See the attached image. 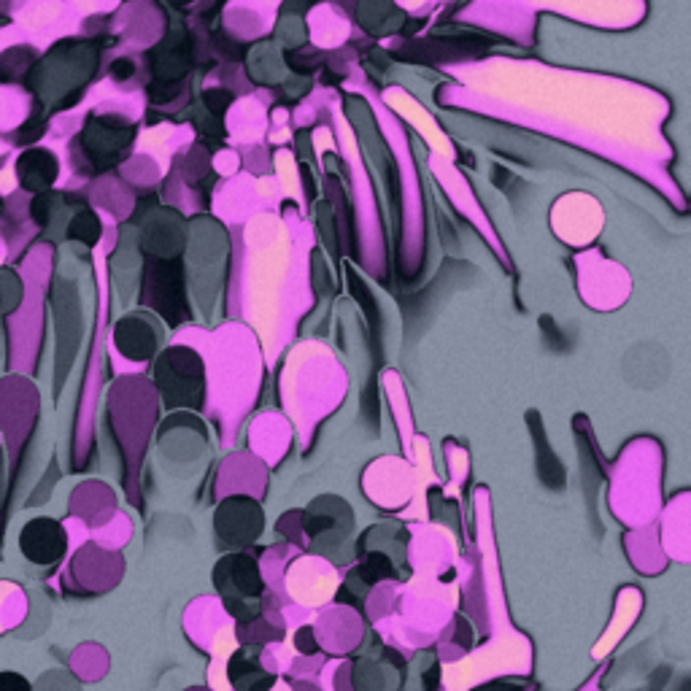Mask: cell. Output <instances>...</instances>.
<instances>
[{"mask_svg":"<svg viewBox=\"0 0 691 691\" xmlns=\"http://www.w3.org/2000/svg\"><path fill=\"white\" fill-rule=\"evenodd\" d=\"M516 689H519V683L497 681V683H486V686H481L478 691H516Z\"/></svg>","mask_w":691,"mask_h":691,"instance_id":"30bf717a","label":"cell"},{"mask_svg":"<svg viewBox=\"0 0 691 691\" xmlns=\"http://www.w3.org/2000/svg\"><path fill=\"white\" fill-rule=\"evenodd\" d=\"M435 686H438V667L427 673V691H435Z\"/></svg>","mask_w":691,"mask_h":691,"instance_id":"8fae6325","label":"cell"},{"mask_svg":"<svg viewBox=\"0 0 691 691\" xmlns=\"http://www.w3.org/2000/svg\"><path fill=\"white\" fill-rule=\"evenodd\" d=\"M214 584L225 600H254L265 589L260 567L249 554H227L219 559L214 567Z\"/></svg>","mask_w":691,"mask_h":691,"instance_id":"3957f363","label":"cell"},{"mask_svg":"<svg viewBox=\"0 0 691 691\" xmlns=\"http://www.w3.org/2000/svg\"><path fill=\"white\" fill-rule=\"evenodd\" d=\"M362 575H365L368 584H373L378 578H389L392 575V562L384 554H378V551L376 554H368L365 562H362Z\"/></svg>","mask_w":691,"mask_h":691,"instance_id":"52a82bcc","label":"cell"},{"mask_svg":"<svg viewBox=\"0 0 691 691\" xmlns=\"http://www.w3.org/2000/svg\"><path fill=\"white\" fill-rule=\"evenodd\" d=\"M297 648L306 651V654H314L316 646L311 643V629H300V635H297Z\"/></svg>","mask_w":691,"mask_h":691,"instance_id":"9c48e42d","label":"cell"},{"mask_svg":"<svg viewBox=\"0 0 691 691\" xmlns=\"http://www.w3.org/2000/svg\"><path fill=\"white\" fill-rule=\"evenodd\" d=\"M262 527H265V516L260 503H254L249 497H230L216 508L214 530L225 548L252 546L262 535Z\"/></svg>","mask_w":691,"mask_h":691,"instance_id":"7a4b0ae2","label":"cell"},{"mask_svg":"<svg viewBox=\"0 0 691 691\" xmlns=\"http://www.w3.org/2000/svg\"><path fill=\"white\" fill-rule=\"evenodd\" d=\"M230 681L238 691H268L276 678L265 673L260 662L246 659L243 654H235L233 662H230Z\"/></svg>","mask_w":691,"mask_h":691,"instance_id":"8992f818","label":"cell"},{"mask_svg":"<svg viewBox=\"0 0 691 691\" xmlns=\"http://www.w3.org/2000/svg\"><path fill=\"white\" fill-rule=\"evenodd\" d=\"M303 527H306V532L311 535V538H316V535H322V532L333 530L335 519L330 516V513L308 511L306 516H303Z\"/></svg>","mask_w":691,"mask_h":691,"instance_id":"ba28073f","label":"cell"},{"mask_svg":"<svg viewBox=\"0 0 691 691\" xmlns=\"http://www.w3.org/2000/svg\"><path fill=\"white\" fill-rule=\"evenodd\" d=\"M157 386L171 408L203 405V362L189 349H168L157 362Z\"/></svg>","mask_w":691,"mask_h":691,"instance_id":"6da1fadb","label":"cell"},{"mask_svg":"<svg viewBox=\"0 0 691 691\" xmlns=\"http://www.w3.org/2000/svg\"><path fill=\"white\" fill-rule=\"evenodd\" d=\"M527 419H530L532 438H535V449H538V473L543 484L551 486V489H565V467L559 465L557 454L548 449L546 432H543V424L538 422V413H530Z\"/></svg>","mask_w":691,"mask_h":691,"instance_id":"5b68a950","label":"cell"},{"mask_svg":"<svg viewBox=\"0 0 691 691\" xmlns=\"http://www.w3.org/2000/svg\"><path fill=\"white\" fill-rule=\"evenodd\" d=\"M152 306L160 311L171 324H181L189 319V308L184 303V292H181V273L179 265H157L152 270Z\"/></svg>","mask_w":691,"mask_h":691,"instance_id":"277c9868","label":"cell"}]
</instances>
